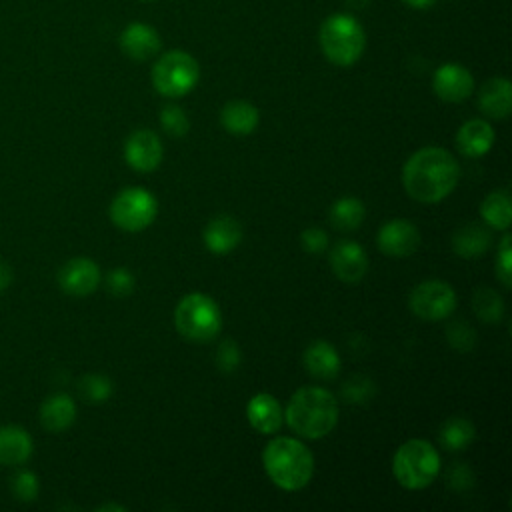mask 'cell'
Instances as JSON below:
<instances>
[{
    "mask_svg": "<svg viewBox=\"0 0 512 512\" xmlns=\"http://www.w3.org/2000/svg\"><path fill=\"white\" fill-rule=\"evenodd\" d=\"M158 214V200L146 188L132 186L116 194L110 204V220L126 232H140L148 228Z\"/></svg>",
    "mask_w": 512,
    "mask_h": 512,
    "instance_id": "cell-8",
    "label": "cell"
},
{
    "mask_svg": "<svg viewBox=\"0 0 512 512\" xmlns=\"http://www.w3.org/2000/svg\"><path fill=\"white\" fill-rule=\"evenodd\" d=\"M320 48L336 66H352L364 52L366 34L360 22L350 14H332L320 26Z\"/></svg>",
    "mask_w": 512,
    "mask_h": 512,
    "instance_id": "cell-5",
    "label": "cell"
},
{
    "mask_svg": "<svg viewBox=\"0 0 512 512\" xmlns=\"http://www.w3.org/2000/svg\"><path fill=\"white\" fill-rule=\"evenodd\" d=\"M440 444L446 448V450H452V452H458V450H464L468 448L474 438H476V428L474 424L464 418V416H454V418H448L442 428H440Z\"/></svg>",
    "mask_w": 512,
    "mask_h": 512,
    "instance_id": "cell-26",
    "label": "cell"
},
{
    "mask_svg": "<svg viewBox=\"0 0 512 512\" xmlns=\"http://www.w3.org/2000/svg\"><path fill=\"white\" fill-rule=\"evenodd\" d=\"M100 280V266L86 256H76L58 270V286L70 296L92 294L98 288Z\"/></svg>",
    "mask_w": 512,
    "mask_h": 512,
    "instance_id": "cell-12",
    "label": "cell"
},
{
    "mask_svg": "<svg viewBox=\"0 0 512 512\" xmlns=\"http://www.w3.org/2000/svg\"><path fill=\"white\" fill-rule=\"evenodd\" d=\"M478 108L488 118H506L512 110V84L504 76L490 78L482 84L478 94Z\"/></svg>",
    "mask_w": 512,
    "mask_h": 512,
    "instance_id": "cell-18",
    "label": "cell"
},
{
    "mask_svg": "<svg viewBox=\"0 0 512 512\" xmlns=\"http://www.w3.org/2000/svg\"><path fill=\"white\" fill-rule=\"evenodd\" d=\"M364 218H366V208L354 196H344V198L336 200L330 208L332 226L338 228V230H344V232L360 228Z\"/></svg>",
    "mask_w": 512,
    "mask_h": 512,
    "instance_id": "cell-27",
    "label": "cell"
},
{
    "mask_svg": "<svg viewBox=\"0 0 512 512\" xmlns=\"http://www.w3.org/2000/svg\"><path fill=\"white\" fill-rule=\"evenodd\" d=\"M460 180V164L438 146H426L410 154L402 168V184L410 198L436 204L444 200Z\"/></svg>",
    "mask_w": 512,
    "mask_h": 512,
    "instance_id": "cell-1",
    "label": "cell"
},
{
    "mask_svg": "<svg viewBox=\"0 0 512 512\" xmlns=\"http://www.w3.org/2000/svg\"><path fill=\"white\" fill-rule=\"evenodd\" d=\"M446 338L458 352H470L476 342V332L466 322L456 320L446 328Z\"/></svg>",
    "mask_w": 512,
    "mask_h": 512,
    "instance_id": "cell-33",
    "label": "cell"
},
{
    "mask_svg": "<svg viewBox=\"0 0 512 512\" xmlns=\"http://www.w3.org/2000/svg\"><path fill=\"white\" fill-rule=\"evenodd\" d=\"M34 450L30 434L16 424L0 426V464L18 466L24 464Z\"/></svg>",
    "mask_w": 512,
    "mask_h": 512,
    "instance_id": "cell-21",
    "label": "cell"
},
{
    "mask_svg": "<svg viewBox=\"0 0 512 512\" xmlns=\"http://www.w3.org/2000/svg\"><path fill=\"white\" fill-rule=\"evenodd\" d=\"M198 78V62L184 50L162 54L152 68V84L156 92L166 98L186 96L198 84Z\"/></svg>",
    "mask_w": 512,
    "mask_h": 512,
    "instance_id": "cell-7",
    "label": "cell"
},
{
    "mask_svg": "<svg viewBox=\"0 0 512 512\" xmlns=\"http://www.w3.org/2000/svg\"><path fill=\"white\" fill-rule=\"evenodd\" d=\"M246 418L256 432L274 434L284 422V412L280 408V402L272 394L260 392L248 400Z\"/></svg>",
    "mask_w": 512,
    "mask_h": 512,
    "instance_id": "cell-17",
    "label": "cell"
},
{
    "mask_svg": "<svg viewBox=\"0 0 512 512\" xmlns=\"http://www.w3.org/2000/svg\"><path fill=\"white\" fill-rule=\"evenodd\" d=\"M98 510H100V512H104V510H118V512H124L126 508H124V506H118V504H102V506H98Z\"/></svg>",
    "mask_w": 512,
    "mask_h": 512,
    "instance_id": "cell-41",
    "label": "cell"
},
{
    "mask_svg": "<svg viewBox=\"0 0 512 512\" xmlns=\"http://www.w3.org/2000/svg\"><path fill=\"white\" fill-rule=\"evenodd\" d=\"M432 88L436 96L444 102H462L474 90V78L468 68L460 64H442L432 78Z\"/></svg>",
    "mask_w": 512,
    "mask_h": 512,
    "instance_id": "cell-14",
    "label": "cell"
},
{
    "mask_svg": "<svg viewBox=\"0 0 512 512\" xmlns=\"http://www.w3.org/2000/svg\"><path fill=\"white\" fill-rule=\"evenodd\" d=\"M306 370L320 380H332L340 372V356L326 340H314L304 352Z\"/></svg>",
    "mask_w": 512,
    "mask_h": 512,
    "instance_id": "cell-24",
    "label": "cell"
},
{
    "mask_svg": "<svg viewBox=\"0 0 512 512\" xmlns=\"http://www.w3.org/2000/svg\"><path fill=\"white\" fill-rule=\"evenodd\" d=\"M456 292L448 282L424 280L410 292L408 306L414 316L426 322H438L448 318L456 308Z\"/></svg>",
    "mask_w": 512,
    "mask_h": 512,
    "instance_id": "cell-9",
    "label": "cell"
},
{
    "mask_svg": "<svg viewBox=\"0 0 512 512\" xmlns=\"http://www.w3.org/2000/svg\"><path fill=\"white\" fill-rule=\"evenodd\" d=\"M12 280H14V272H12V266L0 260V292H4V290H6V288L12 284Z\"/></svg>",
    "mask_w": 512,
    "mask_h": 512,
    "instance_id": "cell-39",
    "label": "cell"
},
{
    "mask_svg": "<svg viewBox=\"0 0 512 512\" xmlns=\"http://www.w3.org/2000/svg\"><path fill=\"white\" fill-rule=\"evenodd\" d=\"M242 356H240V348L236 346V342L232 340H224L218 346V354H216V364L222 372H234L240 364Z\"/></svg>",
    "mask_w": 512,
    "mask_h": 512,
    "instance_id": "cell-35",
    "label": "cell"
},
{
    "mask_svg": "<svg viewBox=\"0 0 512 512\" xmlns=\"http://www.w3.org/2000/svg\"><path fill=\"white\" fill-rule=\"evenodd\" d=\"M164 156L162 142L156 132L148 128L134 130L124 142V160L138 172H152L160 166Z\"/></svg>",
    "mask_w": 512,
    "mask_h": 512,
    "instance_id": "cell-11",
    "label": "cell"
},
{
    "mask_svg": "<svg viewBox=\"0 0 512 512\" xmlns=\"http://www.w3.org/2000/svg\"><path fill=\"white\" fill-rule=\"evenodd\" d=\"M480 214L484 222L490 228L506 232L510 228V218H512V208H510V194L506 190H494L490 192L480 206Z\"/></svg>",
    "mask_w": 512,
    "mask_h": 512,
    "instance_id": "cell-25",
    "label": "cell"
},
{
    "mask_svg": "<svg viewBox=\"0 0 512 512\" xmlns=\"http://www.w3.org/2000/svg\"><path fill=\"white\" fill-rule=\"evenodd\" d=\"M160 34L142 22L126 26L120 34V48L132 60H148L160 52Z\"/></svg>",
    "mask_w": 512,
    "mask_h": 512,
    "instance_id": "cell-15",
    "label": "cell"
},
{
    "mask_svg": "<svg viewBox=\"0 0 512 512\" xmlns=\"http://www.w3.org/2000/svg\"><path fill=\"white\" fill-rule=\"evenodd\" d=\"M330 268L342 282H360L368 272V256L364 248L354 240H340L330 250Z\"/></svg>",
    "mask_w": 512,
    "mask_h": 512,
    "instance_id": "cell-13",
    "label": "cell"
},
{
    "mask_svg": "<svg viewBox=\"0 0 512 512\" xmlns=\"http://www.w3.org/2000/svg\"><path fill=\"white\" fill-rule=\"evenodd\" d=\"M284 420L294 434L318 440L330 434L338 424V402L326 388L302 386L288 400Z\"/></svg>",
    "mask_w": 512,
    "mask_h": 512,
    "instance_id": "cell-2",
    "label": "cell"
},
{
    "mask_svg": "<svg viewBox=\"0 0 512 512\" xmlns=\"http://www.w3.org/2000/svg\"><path fill=\"white\" fill-rule=\"evenodd\" d=\"M158 118H160L162 130H164L168 136H172V138H182V136H186L188 130H190V122H188L186 112H184L180 106H176V104H166V106L160 110Z\"/></svg>",
    "mask_w": 512,
    "mask_h": 512,
    "instance_id": "cell-30",
    "label": "cell"
},
{
    "mask_svg": "<svg viewBox=\"0 0 512 512\" xmlns=\"http://www.w3.org/2000/svg\"><path fill=\"white\" fill-rule=\"evenodd\" d=\"M494 144V128L480 118L464 122L456 134L458 150L468 158L484 156Z\"/></svg>",
    "mask_w": 512,
    "mask_h": 512,
    "instance_id": "cell-19",
    "label": "cell"
},
{
    "mask_svg": "<svg viewBox=\"0 0 512 512\" xmlns=\"http://www.w3.org/2000/svg\"><path fill=\"white\" fill-rule=\"evenodd\" d=\"M260 122V112L254 104L246 100H232L220 110V124L226 132L234 136H246L256 130Z\"/></svg>",
    "mask_w": 512,
    "mask_h": 512,
    "instance_id": "cell-23",
    "label": "cell"
},
{
    "mask_svg": "<svg viewBox=\"0 0 512 512\" xmlns=\"http://www.w3.org/2000/svg\"><path fill=\"white\" fill-rule=\"evenodd\" d=\"M10 488H12V494L16 496V500L20 502H32L36 500L38 496V490H40V484H38V478L34 472L30 470H20L12 476V482H10Z\"/></svg>",
    "mask_w": 512,
    "mask_h": 512,
    "instance_id": "cell-31",
    "label": "cell"
},
{
    "mask_svg": "<svg viewBox=\"0 0 512 512\" xmlns=\"http://www.w3.org/2000/svg\"><path fill=\"white\" fill-rule=\"evenodd\" d=\"M406 6L410 8H418V10H424V8H430L436 0H402Z\"/></svg>",
    "mask_w": 512,
    "mask_h": 512,
    "instance_id": "cell-40",
    "label": "cell"
},
{
    "mask_svg": "<svg viewBox=\"0 0 512 512\" xmlns=\"http://www.w3.org/2000/svg\"><path fill=\"white\" fill-rule=\"evenodd\" d=\"M202 240L212 254H228L242 242V226L234 216L220 214L206 224Z\"/></svg>",
    "mask_w": 512,
    "mask_h": 512,
    "instance_id": "cell-16",
    "label": "cell"
},
{
    "mask_svg": "<svg viewBox=\"0 0 512 512\" xmlns=\"http://www.w3.org/2000/svg\"><path fill=\"white\" fill-rule=\"evenodd\" d=\"M510 234L502 236L498 250H496V276L502 282L504 288L512 286V246H510Z\"/></svg>",
    "mask_w": 512,
    "mask_h": 512,
    "instance_id": "cell-32",
    "label": "cell"
},
{
    "mask_svg": "<svg viewBox=\"0 0 512 512\" xmlns=\"http://www.w3.org/2000/svg\"><path fill=\"white\" fill-rule=\"evenodd\" d=\"M328 234L322 228H306L300 234V244L310 254H322L328 248Z\"/></svg>",
    "mask_w": 512,
    "mask_h": 512,
    "instance_id": "cell-36",
    "label": "cell"
},
{
    "mask_svg": "<svg viewBox=\"0 0 512 512\" xmlns=\"http://www.w3.org/2000/svg\"><path fill=\"white\" fill-rule=\"evenodd\" d=\"M114 384L104 374H86L78 382V394L88 404H102L110 398Z\"/></svg>",
    "mask_w": 512,
    "mask_h": 512,
    "instance_id": "cell-29",
    "label": "cell"
},
{
    "mask_svg": "<svg viewBox=\"0 0 512 512\" xmlns=\"http://www.w3.org/2000/svg\"><path fill=\"white\" fill-rule=\"evenodd\" d=\"M40 424L48 430V432H64L66 428H70L76 420V404L74 400L64 394H52L48 396L42 406H40Z\"/></svg>",
    "mask_w": 512,
    "mask_h": 512,
    "instance_id": "cell-22",
    "label": "cell"
},
{
    "mask_svg": "<svg viewBox=\"0 0 512 512\" xmlns=\"http://www.w3.org/2000/svg\"><path fill=\"white\" fill-rule=\"evenodd\" d=\"M492 246V232L478 222H468L460 226L452 236V250L466 260L484 256Z\"/></svg>",
    "mask_w": 512,
    "mask_h": 512,
    "instance_id": "cell-20",
    "label": "cell"
},
{
    "mask_svg": "<svg viewBox=\"0 0 512 512\" xmlns=\"http://www.w3.org/2000/svg\"><path fill=\"white\" fill-rule=\"evenodd\" d=\"M262 464L280 490H302L314 474V456L304 442L290 436L272 438L262 452Z\"/></svg>",
    "mask_w": 512,
    "mask_h": 512,
    "instance_id": "cell-3",
    "label": "cell"
},
{
    "mask_svg": "<svg viewBox=\"0 0 512 512\" xmlns=\"http://www.w3.org/2000/svg\"><path fill=\"white\" fill-rule=\"evenodd\" d=\"M106 282V290L114 296H128L132 294L134 286H136V280H134V274L128 270V268H114L106 274L104 278Z\"/></svg>",
    "mask_w": 512,
    "mask_h": 512,
    "instance_id": "cell-34",
    "label": "cell"
},
{
    "mask_svg": "<svg viewBox=\"0 0 512 512\" xmlns=\"http://www.w3.org/2000/svg\"><path fill=\"white\" fill-rule=\"evenodd\" d=\"M174 326L190 342H210L222 330V312L214 298L192 292L176 304Z\"/></svg>",
    "mask_w": 512,
    "mask_h": 512,
    "instance_id": "cell-6",
    "label": "cell"
},
{
    "mask_svg": "<svg viewBox=\"0 0 512 512\" xmlns=\"http://www.w3.org/2000/svg\"><path fill=\"white\" fill-rule=\"evenodd\" d=\"M372 390V382L366 380V378H352L346 382L344 386V398L348 402H364L366 398H370V392Z\"/></svg>",
    "mask_w": 512,
    "mask_h": 512,
    "instance_id": "cell-37",
    "label": "cell"
},
{
    "mask_svg": "<svg viewBox=\"0 0 512 512\" xmlns=\"http://www.w3.org/2000/svg\"><path fill=\"white\" fill-rule=\"evenodd\" d=\"M378 250L392 258H406L420 246V230L406 218H394L380 226L376 236Z\"/></svg>",
    "mask_w": 512,
    "mask_h": 512,
    "instance_id": "cell-10",
    "label": "cell"
},
{
    "mask_svg": "<svg viewBox=\"0 0 512 512\" xmlns=\"http://www.w3.org/2000/svg\"><path fill=\"white\" fill-rule=\"evenodd\" d=\"M440 472V454L422 438L404 442L392 458V474L400 486L408 490H422L430 486Z\"/></svg>",
    "mask_w": 512,
    "mask_h": 512,
    "instance_id": "cell-4",
    "label": "cell"
},
{
    "mask_svg": "<svg viewBox=\"0 0 512 512\" xmlns=\"http://www.w3.org/2000/svg\"><path fill=\"white\" fill-rule=\"evenodd\" d=\"M448 480H450V486L456 490H468L474 484V476H472L470 468L464 464L454 466L448 474Z\"/></svg>",
    "mask_w": 512,
    "mask_h": 512,
    "instance_id": "cell-38",
    "label": "cell"
},
{
    "mask_svg": "<svg viewBox=\"0 0 512 512\" xmlns=\"http://www.w3.org/2000/svg\"><path fill=\"white\" fill-rule=\"evenodd\" d=\"M472 308H474V314L486 322V324H496L502 320L504 316V300L502 296L492 290L490 286H482L474 292L472 296Z\"/></svg>",
    "mask_w": 512,
    "mask_h": 512,
    "instance_id": "cell-28",
    "label": "cell"
}]
</instances>
